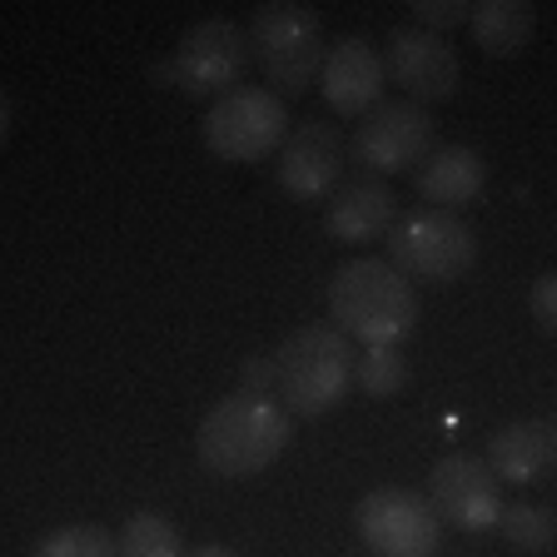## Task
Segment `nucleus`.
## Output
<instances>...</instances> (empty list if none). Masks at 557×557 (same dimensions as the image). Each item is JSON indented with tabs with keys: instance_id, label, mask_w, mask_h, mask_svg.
I'll use <instances>...</instances> for the list:
<instances>
[{
	"instance_id": "1",
	"label": "nucleus",
	"mask_w": 557,
	"mask_h": 557,
	"mask_svg": "<svg viewBox=\"0 0 557 557\" xmlns=\"http://www.w3.org/2000/svg\"><path fill=\"white\" fill-rule=\"evenodd\" d=\"M294 438V413L269 394L234 388L199 423V463L214 478H255L284 458Z\"/></svg>"
},
{
	"instance_id": "2",
	"label": "nucleus",
	"mask_w": 557,
	"mask_h": 557,
	"mask_svg": "<svg viewBox=\"0 0 557 557\" xmlns=\"http://www.w3.org/2000/svg\"><path fill=\"white\" fill-rule=\"evenodd\" d=\"M329 319L354 344H404L418 329V289L388 259H344L329 278Z\"/></svg>"
},
{
	"instance_id": "3",
	"label": "nucleus",
	"mask_w": 557,
	"mask_h": 557,
	"mask_svg": "<svg viewBox=\"0 0 557 557\" xmlns=\"http://www.w3.org/2000/svg\"><path fill=\"white\" fill-rule=\"evenodd\" d=\"M278 404L294 418H324L344 404L359 369V348L334 324H304L274 348Z\"/></svg>"
},
{
	"instance_id": "4",
	"label": "nucleus",
	"mask_w": 557,
	"mask_h": 557,
	"mask_svg": "<svg viewBox=\"0 0 557 557\" xmlns=\"http://www.w3.org/2000/svg\"><path fill=\"white\" fill-rule=\"evenodd\" d=\"M249 46L274 95L294 100L324 75V15L299 0H264L249 15Z\"/></svg>"
},
{
	"instance_id": "5",
	"label": "nucleus",
	"mask_w": 557,
	"mask_h": 557,
	"mask_svg": "<svg viewBox=\"0 0 557 557\" xmlns=\"http://www.w3.org/2000/svg\"><path fill=\"white\" fill-rule=\"evenodd\" d=\"M478 259V234L453 209H408L388 234V264L413 284H453Z\"/></svg>"
},
{
	"instance_id": "6",
	"label": "nucleus",
	"mask_w": 557,
	"mask_h": 557,
	"mask_svg": "<svg viewBox=\"0 0 557 557\" xmlns=\"http://www.w3.org/2000/svg\"><path fill=\"white\" fill-rule=\"evenodd\" d=\"M249 60H255L249 25L230 21V15H209V21H195L185 30L174 60L154 65V81L180 85V90L195 95V100H205V95H230V90H239Z\"/></svg>"
},
{
	"instance_id": "7",
	"label": "nucleus",
	"mask_w": 557,
	"mask_h": 557,
	"mask_svg": "<svg viewBox=\"0 0 557 557\" xmlns=\"http://www.w3.org/2000/svg\"><path fill=\"white\" fill-rule=\"evenodd\" d=\"M289 129L294 125H289V110H284V95L259 90V85H239V90L220 95L209 104L205 145L224 164H259L274 150H284Z\"/></svg>"
},
{
	"instance_id": "8",
	"label": "nucleus",
	"mask_w": 557,
	"mask_h": 557,
	"mask_svg": "<svg viewBox=\"0 0 557 557\" xmlns=\"http://www.w3.org/2000/svg\"><path fill=\"white\" fill-rule=\"evenodd\" d=\"M354 522H359V537L373 557H433L443 537L438 508L429 503V493H413V487L363 493Z\"/></svg>"
},
{
	"instance_id": "9",
	"label": "nucleus",
	"mask_w": 557,
	"mask_h": 557,
	"mask_svg": "<svg viewBox=\"0 0 557 557\" xmlns=\"http://www.w3.org/2000/svg\"><path fill=\"white\" fill-rule=\"evenodd\" d=\"M429 503L458 533H493L503 518V483L478 453H443L429 473Z\"/></svg>"
},
{
	"instance_id": "10",
	"label": "nucleus",
	"mask_w": 557,
	"mask_h": 557,
	"mask_svg": "<svg viewBox=\"0 0 557 557\" xmlns=\"http://www.w3.org/2000/svg\"><path fill=\"white\" fill-rule=\"evenodd\" d=\"M348 150L373 174H404L433 154V120L413 100H383L379 110L359 120Z\"/></svg>"
},
{
	"instance_id": "11",
	"label": "nucleus",
	"mask_w": 557,
	"mask_h": 557,
	"mask_svg": "<svg viewBox=\"0 0 557 557\" xmlns=\"http://www.w3.org/2000/svg\"><path fill=\"white\" fill-rule=\"evenodd\" d=\"M383 65H388V81L404 85V95L413 104L448 100L458 90V81H463V60L448 46V35L423 30V25H398L388 35Z\"/></svg>"
},
{
	"instance_id": "12",
	"label": "nucleus",
	"mask_w": 557,
	"mask_h": 557,
	"mask_svg": "<svg viewBox=\"0 0 557 557\" xmlns=\"http://www.w3.org/2000/svg\"><path fill=\"white\" fill-rule=\"evenodd\" d=\"M338 174H344V139H338V129L324 125V120L294 125L289 139H284V150H278V160H274L278 189L304 199V205H313V199L334 195Z\"/></svg>"
},
{
	"instance_id": "13",
	"label": "nucleus",
	"mask_w": 557,
	"mask_h": 557,
	"mask_svg": "<svg viewBox=\"0 0 557 557\" xmlns=\"http://www.w3.org/2000/svg\"><path fill=\"white\" fill-rule=\"evenodd\" d=\"M319 81H324L319 90H324L334 115L363 120L369 110L383 104L388 65H383V55L363 40V35H338L334 46H329V60H324V75H319Z\"/></svg>"
},
{
	"instance_id": "14",
	"label": "nucleus",
	"mask_w": 557,
	"mask_h": 557,
	"mask_svg": "<svg viewBox=\"0 0 557 557\" xmlns=\"http://www.w3.org/2000/svg\"><path fill=\"white\" fill-rule=\"evenodd\" d=\"M398 224V195L383 180H354V185H338L329 199L324 230L338 244H373L388 239Z\"/></svg>"
},
{
	"instance_id": "15",
	"label": "nucleus",
	"mask_w": 557,
	"mask_h": 557,
	"mask_svg": "<svg viewBox=\"0 0 557 557\" xmlns=\"http://www.w3.org/2000/svg\"><path fill=\"white\" fill-rule=\"evenodd\" d=\"M483 185H487V164L468 145H443V150H433L418 164V195L429 199V209H453L458 214L463 205H473L483 195Z\"/></svg>"
},
{
	"instance_id": "16",
	"label": "nucleus",
	"mask_w": 557,
	"mask_h": 557,
	"mask_svg": "<svg viewBox=\"0 0 557 557\" xmlns=\"http://www.w3.org/2000/svg\"><path fill=\"white\" fill-rule=\"evenodd\" d=\"M487 468L498 473V483H537L553 468V423H537V418L503 423L487 438Z\"/></svg>"
},
{
	"instance_id": "17",
	"label": "nucleus",
	"mask_w": 557,
	"mask_h": 557,
	"mask_svg": "<svg viewBox=\"0 0 557 557\" xmlns=\"http://www.w3.org/2000/svg\"><path fill=\"white\" fill-rule=\"evenodd\" d=\"M468 25H473V40L483 55L508 60L533 40L537 15L528 0H473V21Z\"/></svg>"
},
{
	"instance_id": "18",
	"label": "nucleus",
	"mask_w": 557,
	"mask_h": 557,
	"mask_svg": "<svg viewBox=\"0 0 557 557\" xmlns=\"http://www.w3.org/2000/svg\"><path fill=\"white\" fill-rule=\"evenodd\" d=\"M354 383H359L369 398H394L413 383V369H408V359H404V348L398 344H369L359 354Z\"/></svg>"
},
{
	"instance_id": "19",
	"label": "nucleus",
	"mask_w": 557,
	"mask_h": 557,
	"mask_svg": "<svg viewBox=\"0 0 557 557\" xmlns=\"http://www.w3.org/2000/svg\"><path fill=\"white\" fill-rule=\"evenodd\" d=\"M120 557H185V543L160 512H129L120 528Z\"/></svg>"
},
{
	"instance_id": "20",
	"label": "nucleus",
	"mask_w": 557,
	"mask_h": 557,
	"mask_svg": "<svg viewBox=\"0 0 557 557\" xmlns=\"http://www.w3.org/2000/svg\"><path fill=\"white\" fill-rule=\"evenodd\" d=\"M30 557H120V537L95 522H70L30 547Z\"/></svg>"
},
{
	"instance_id": "21",
	"label": "nucleus",
	"mask_w": 557,
	"mask_h": 557,
	"mask_svg": "<svg viewBox=\"0 0 557 557\" xmlns=\"http://www.w3.org/2000/svg\"><path fill=\"white\" fill-rule=\"evenodd\" d=\"M498 533L508 537L512 547H522V553H543V547H553V537H557V518H553V508H543V503H512V508H503Z\"/></svg>"
},
{
	"instance_id": "22",
	"label": "nucleus",
	"mask_w": 557,
	"mask_h": 557,
	"mask_svg": "<svg viewBox=\"0 0 557 557\" xmlns=\"http://www.w3.org/2000/svg\"><path fill=\"white\" fill-rule=\"evenodd\" d=\"M413 21L423 25V30L448 35L453 25L473 21V0H413Z\"/></svg>"
},
{
	"instance_id": "23",
	"label": "nucleus",
	"mask_w": 557,
	"mask_h": 557,
	"mask_svg": "<svg viewBox=\"0 0 557 557\" xmlns=\"http://www.w3.org/2000/svg\"><path fill=\"white\" fill-rule=\"evenodd\" d=\"M239 388H249V394H269V398H278V363H274V354H255V359H244V369H239Z\"/></svg>"
},
{
	"instance_id": "24",
	"label": "nucleus",
	"mask_w": 557,
	"mask_h": 557,
	"mask_svg": "<svg viewBox=\"0 0 557 557\" xmlns=\"http://www.w3.org/2000/svg\"><path fill=\"white\" fill-rule=\"evenodd\" d=\"M528 309H533V319L547 329V334H557V269L543 278H533V289H528Z\"/></svg>"
},
{
	"instance_id": "25",
	"label": "nucleus",
	"mask_w": 557,
	"mask_h": 557,
	"mask_svg": "<svg viewBox=\"0 0 557 557\" xmlns=\"http://www.w3.org/2000/svg\"><path fill=\"white\" fill-rule=\"evenodd\" d=\"M189 557H239L234 553V547H220V543H209V547H195V553Z\"/></svg>"
},
{
	"instance_id": "26",
	"label": "nucleus",
	"mask_w": 557,
	"mask_h": 557,
	"mask_svg": "<svg viewBox=\"0 0 557 557\" xmlns=\"http://www.w3.org/2000/svg\"><path fill=\"white\" fill-rule=\"evenodd\" d=\"M553 468H557V418H553Z\"/></svg>"
}]
</instances>
